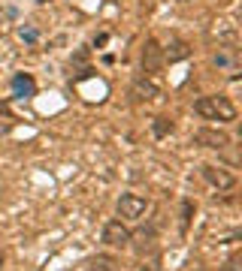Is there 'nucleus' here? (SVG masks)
<instances>
[{
    "label": "nucleus",
    "instance_id": "1",
    "mask_svg": "<svg viewBox=\"0 0 242 271\" xmlns=\"http://www.w3.org/2000/svg\"><path fill=\"white\" fill-rule=\"evenodd\" d=\"M194 112L206 121H236V105L227 97H200L194 103Z\"/></svg>",
    "mask_w": 242,
    "mask_h": 271
},
{
    "label": "nucleus",
    "instance_id": "2",
    "mask_svg": "<svg viewBox=\"0 0 242 271\" xmlns=\"http://www.w3.org/2000/svg\"><path fill=\"white\" fill-rule=\"evenodd\" d=\"M148 208L145 196H136V193H124L118 199V214L124 217V220H136V217H143Z\"/></svg>",
    "mask_w": 242,
    "mask_h": 271
},
{
    "label": "nucleus",
    "instance_id": "3",
    "mask_svg": "<svg viewBox=\"0 0 242 271\" xmlns=\"http://www.w3.org/2000/svg\"><path fill=\"white\" fill-rule=\"evenodd\" d=\"M103 241L109 247H127L130 244V229L121 223V220H109L103 226Z\"/></svg>",
    "mask_w": 242,
    "mask_h": 271
},
{
    "label": "nucleus",
    "instance_id": "4",
    "mask_svg": "<svg viewBox=\"0 0 242 271\" xmlns=\"http://www.w3.org/2000/svg\"><path fill=\"white\" fill-rule=\"evenodd\" d=\"M194 145H203V148H227L230 139H227V133H221V130H209V126H203V130L194 133Z\"/></svg>",
    "mask_w": 242,
    "mask_h": 271
},
{
    "label": "nucleus",
    "instance_id": "5",
    "mask_svg": "<svg viewBox=\"0 0 242 271\" xmlns=\"http://www.w3.org/2000/svg\"><path fill=\"white\" fill-rule=\"evenodd\" d=\"M161 66H164V51L154 40H148L145 48H143V69L145 72H158Z\"/></svg>",
    "mask_w": 242,
    "mask_h": 271
},
{
    "label": "nucleus",
    "instance_id": "6",
    "mask_svg": "<svg viewBox=\"0 0 242 271\" xmlns=\"http://www.w3.org/2000/svg\"><path fill=\"white\" fill-rule=\"evenodd\" d=\"M203 178L209 181L212 187H218V190H230V187L236 184V178H233L230 172L218 169V166H203Z\"/></svg>",
    "mask_w": 242,
    "mask_h": 271
},
{
    "label": "nucleus",
    "instance_id": "7",
    "mask_svg": "<svg viewBox=\"0 0 242 271\" xmlns=\"http://www.w3.org/2000/svg\"><path fill=\"white\" fill-rule=\"evenodd\" d=\"M12 90H15V97H24L27 100V97L37 94V82H33L27 72H19V76L12 79Z\"/></svg>",
    "mask_w": 242,
    "mask_h": 271
},
{
    "label": "nucleus",
    "instance_id": "8",
    "mask_svg": "<svg viewBox=\"0 0 242 271\" xmlns=\"http://www.w3.org/2000/svg\"><path fill=\"white\" fill-rule=\"evenodd\" d=\"M212 36L221 42H236V24L230 21V18H218L215 27H212Z\"/></svg>",
    "mask_w": 242,
    "mask_h": 271
},
{
    "label": "nucleus",
    "instance_id": "9",
    "mask_svg": "<svg viewBox=\"0 0 242 271\" xmlns=\"http://www.w3.org/2000/svg\"><path fill=\"white\" fill-rule=\"evenodd\" d=\"M188 54H191V48H188V42H182V40H172L167 48H164V61H169V63H176V61H185Z\"/></svg>",
    "mask_w": 242,
    "mask_h": 271
},
{
    "label": "nucleus",
    "instance_id": "10",
    "mask_svg": "<svg viewBox=\"0 0 242 271\" xmlns=\"http://www.w3.org/2000/svg\"><path fill=\"white\" fill-rule=\"evenodd\" d=\"M130 94H133V100H154L158 97V87H154L151 82H145V79H140V82H133V87H130Z\"/></svg>",
    "mask_w": 242,
    "mask_h": 271
},
{
    "label": "nucleus",
    "instance_id": "11",
    "mask_svg": "<svg viewBox=\"0 0 242 271\" xmlns=\"http://www.w3.org/2000/svg\"><path fill=\"white\" fill-rule=\"evenodd\" d=\"M91 271H118V262L112 256H94L91 259Z\"/></svg>",
    "mask_w": 242,
    "mask_h": 271
},
{
    "label": "nucleus",
    "instance_id": "12",
    "mask_svg": "<svg viewBox=\"0 0 242 271\" xmlns=\"http://www.w3.org/2000/svg\"><path fill=\"white\" fill-rule=\"evenodd\" d=\"M172 130V124L167 121V118H158V121H154V136H167Z\"/></svg>",
    "mask_w": 242,
    "mask_h": 271
},
{
    "label": "nucleus",
    "instance_id": "13",
    "mask_svg": "<svg viewBox=\"0 0 242 271\" xmlns=\"http://www.w3.org/2000/svg\"><path fill=\"white\" fill-rule=\"evenodd\" d=\"M224 271H242V256H230L227 265H224Z\"/></svg>",
    "mask_w": 242,
    "mask_h": 271
},
{
    "label": "nucleus",
    "instance_id": "14",
    "mask_svg": "<svg viewBox=\"0 0 242 271\" xmlns=\"http://www.w3.org/2000/svg\"><path fill=\"white\" fill-rule=\"evenodd\" d=\"M19 33H22V40H27V42H37V30H33V27H22Z\"/></svg>",
    "mask_w": 242,
    "mask_h": 271
},
{
    "label": "nucleus",
    "instance_id": "15",
    "mask_svg": "<svg viewBox=\"0 0 242 271\" xmlns=\"http://www.w3.org/2000/svg\"><path fill=\"white\" fill-rule=\"evenodd\" d=\"M215 63H218V66H227L230 58H227V54H215Z\"/></svg>",
    "mask_w": 242,
    "mask_h": 271
},
{
    "label": "nucleus",
    "instance_id": "16",
    "mask_svg": "<svg viewBox=\"0 0 242 271\" xmlns=\"http://www.w3.org/2000/svg\"><path fill=\"white\" fill-rule=\"evenodd\" d=\"M3 136H6V126H3V124H0V139H3Z\"/></svg>",
    "mask_w": 242,
    "mask_h": 271
},
{
    "label": "nucleus",
    "instance_id": "17",
    "mask_svg": "<svg viewBox=\"0 0 242 271\" xmlns=\"http://www.w3.org/2000/svg\"><path fill=\"white\" fill-rule=\"evenodd\" d=\"M40 3H46V0H40Z\"/></svg>",
    "mask_w": 242,
    "mask_h": 271
}]
</instances>
